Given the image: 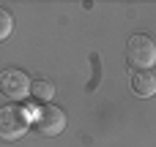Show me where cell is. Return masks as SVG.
<instances>
[{
	"mask_svg": "<svg viewBox=\"0 0 156 147\" xmlns=\"http://www.w3.org/2000/svg\"><path fill=\"white\" fill-rule=\"evenodd\" d=\"M30 128V117L19 104L0 106V142H19Z\"/></svg>",
	"mask_w": 156,
	"mask_h": 147,
	"instance_id": "obj_1",
	"label": "cell"
},
{
	"mask_svg": "<svg viewBox=\"0 0 156 147\" xmlns=\"http://www.w3.org/2000/svg\"><path fill=\"white\" fill-rule=\"evenodd\" d=\"M126 60L137 71H151V65L156 63V41L145 33H134L126 44Z\"/></svg>",
	"mask_w": 156,
	"mask_h": 147,
	"instance_id": "obj_2",
	"label": "cell"
},
{
	"mask_svg": "<svg viewBox=\"0 0 156 147\" xmlns=\"http://www.w3.org/2000/svg\"><path fill=\"white\" fill-rule=\"evenodd\" d=\"M30 123L41 136H58L66 131V112L55 104H44V106H38V112L33 115Z\"/></svg>",
	"mask_w": 156,
	"mask_h": 147,
	"instance_id": "obj_3",
	"label": "cell"
},
{
	"mask_svg": "<svg viewBox=\"0 0 156 147\" xmlns=\"http://www.w3.org/2000/svg\"><path fill=\"white\" fill-rule=\"evenodd\" d=\"M0 93L5 98L22 101L25 95H30V76L19 68H5L0 74Z\"/></svg>",
	"mask_w": 156,
	"mask_h": 147,
	"instance_id": "obj_4",
	"label": "cell"
},
{
	"mask_svg": "<svg viewBox=\"0 0 156 147\" xmlns=\"http://www.w3.org/2000/svg\"><path fill=\"white\" fill-rule=\"evenodd\" d=\"M132 90H134L140 98L156 95V74L154 71H134V74H132Z\"/></svg>",
	"mask_w": 156,
	"mask_h": 147,
	"instance_id": "obj_5",
	"label": "cell"
},
{
	"mask_svg": "<svg viewBox=\"0 0 156 147\" xmlns=\"http://www.w3.org/2000/svg\"><path fill=\"white\" fill-rule=\"evenodd\" d=\"M30 95H33V101L36 104H52V98H55V85L52 82H47V79H36V82H30Z\"/></svg>",
	"mask_w": 156,
	"mask_h": 147,
	"instance_id": "obj_6",
	"label": "cell"
},
{
	"mask_svg": "<svg viewBox=\"0 0 156 147\" xmlns=\"http://www.w3.org/2000/svg\"><path fill=\"white\" fill-rule=\"evenodd\" d=\"M11 33H14V16H11L5 8H0V44H3Z\"/></svg>",
	"mask_w": 156,
	"mask_h": 147,
	"instance_id": "obj_7",
	"label": "cell"
}]
</instances>
